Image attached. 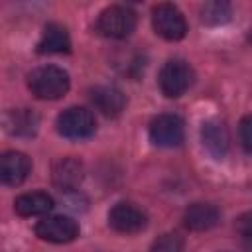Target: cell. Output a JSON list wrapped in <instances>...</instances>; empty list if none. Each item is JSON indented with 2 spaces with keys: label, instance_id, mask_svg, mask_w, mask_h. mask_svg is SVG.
<instances>
[{
  "label": "cell",
  "instance_id": "obj_1",
  "mask_svg": "<svg viewBox=\"0 0 252 252\" xmlns=\"http://www.w3.org/2000/svg\"><path fill=\"white\" fill-rule=\"evenodd\" d=\"M28 87L41 100H57L69 91V75L61 67L43 65L28 75Z\"/></svg>",
  "mask_w": 252,
  "mask_h": 252
},
{
  "label": "cell",
  "instance_id": "obj_2",
  "mask_svg": "<svg viewBox=\"0 0 252 252\" xmlns=\"http://www.w3.org/2000/svg\"><path fill=\"white\" fill-rule=\"evenodd\" d=\"M96 32L110 39H124L136 28V14L126 6H108L98 14Z\"/></svg>",
  "mask_w": 252,
  "mask_h": 252
},
{
  "label": "cell",
  "instance_id": "obj_3",
  "mask_svg": "<svg viewBox=\"0 0 252 252\" xmlns=\"http://www.w3.org/2000/svg\"><path fill=\"white\" fill-rule=\"evenodd\" d=\"M193 69L183 59H169L159 71V89L165 96L177 98L193 85Z\"/></svg>",
  "mask_w": 252,
  "mask_h": 252
},
{
  "label": "cell",
  "instance_id": "obj_4",
  "mask_svg": "<svg viewBox=\"0 0 252 252\" xmlns=\"http://www.w3.org/2000/svg\"><path fill=\"white\" fill-rule=\"evenodd\" d=\"M57 132L65 138L71 140H81V138H89L94 134L96 128V120L94 114L85 108V106H71L67 110H63L57 116Z\"/></svg>",
  "mask_w": 252,
  "mask_h": 252
},
{
  "label": "cell",
  "instance_id": "obj_5",
  "mask_svg": "<svg viewBox=\"0 0 252 252\" xmlns=\"http://www.w3.org/2000/svg\"><path fill=\"white\" fill-rule=\"evenodd\" d=\"M152 26L156 33L167 41H177L187 33L185 18L173 4H158L152 10Z\"/></svg>",
  "mask_w": 252,
  "mask_h": 252
},
{
  "label": "cell",
  "instance_id": "obj_6",
  "mask_svg": "<svg viewBox=\"0 0 252 252\" xmlns=\"http://www.w3.org/2000/svg\"><path fill=\"white\" fill-rule=\"evenodd\" d=\"M35 234L41 240L53 242V244H65L79 236V224L75 219L65 215H53L35 224Z\"/></svg>",
  "mask_w": 252,
  "mask_h": 252
},
{
  "label": "cell",
  "instance_id": "obj_7",
  "mask_svg": "<svg viewBox=\"0 0 252 252\" xmlns=\"http://www.w3.org/2000/svg\"><path fill=\"white\" fill-rule=\"evenodd\" d=\"M150 140L161 148H173L183 142V120L175 114H158L150 122Z\"/></svg>",
  "mask_w": 252,
  "mask_h": 252
},
{
  "label": "cell",
  "instance_id": "obj_8",
  "mask_svg": "<svg viewBox=\"0 0 252 252\" xmlns=\"http://www.w3.org/2000/svg\"><path fill=\"white\" fill-rule=\"evenodd\" d=\"M108 224L122 234H134L146 228L148 217L142 209L130 203H116L108 213Z\"/></svg>",
  "mask_w": 252,
  "mask_h": 252
},
{
  "label": "cell",
  "instance_id": "obj_9",
  "mask_svg": "<svg viewBox=\"0 0 252 252\" xmlns=\"http://www.w3.org/2000/svg\"><path fill=\"white\" fill-rule=\"evenodd\" d=\"M32 169V161L22 152H2L0 154V185L16 187L26 181Z\"/></svg>",
  "mask_w": 252,
  "mask_h": 252
},
{
  "label": "cell",
  "instance_id": "obj_10",
  "mask_svg": "<svg viewBox=\"0 0 252 252\" xmlns=\"http://www.w3.org/2000/svg\"><path fill=\"white\" fill-rule=\"evenodd\" d=\"M220 220V211L213 203H193L185 209L183 222L191 230H209Z\"/></svg>",
  "mask_w": 252,
  "mask_h": 252
},
{
  "label": "cell",
  "instance_id": "obj_11",
  "mask_svg": "<svg viewBox=\"0 0 252 252\" xmlns=\"http://www.w3.org/2000/svg\"><path fill=\"white\" fill-rule=\"evenodd\" d=\"M71 49L69 32L57 22L45 24L41 37L37 41V53H67Z\"/></svg>",
  "mask_w": 252,
  "mask_h": 252
},
{
  "label": "cell",
  "instance_id": "obj_12",
  "mask_svg": "<svg viewBox=\"0 0 252 252\" xmlns=\"http://www.w3.org/2000/svg\"><path fill=\"white\" fill-rule=\"evenodd\" d=\"M201 140L203 146L207 148V152L215 158V159H222L228 152V132L224 128V124L217 122V120H209L203 124L201 128Z\"/></svg>",
  "mask_w": 252,
  "mask_h": 252
},
{
  "label": "cell",
  "instance_id": "obj_13",
  "mask_svg": "<svg viewBox=\"0 0 252 252\" xmlns=\"http://www.w3.org/2000/svg\"><path fill=\"white\" fill-rule=\"evenodd\" d=\"M91 102L104 116H118L126 106V96L116 87H94L91 89Z\"/></svg>",
  "mask_w": 252,
  "mask_h": 252
},
{
  "label": "cell",
  "instance_id": "obj_14",
  "mask_svg": "<svg viewBox=\"0 0 252 252\" xmlns=\"http://www.w3.org/2000/svg\"><path fill=\"white\" fill-rule=\"evenodd\" d=\"M53 183L61 189H73L83 179V163L75 158H59L51 167Z\"/></svg>",
  "mask_w": 252,
  "mask_h": 252
},
{
  "label": "cell",
  "instance_id": "obj_15",
  "mask_svg": "<svg viewBox=\"0 0 252 252\" xmlns=\"http://www.w3.org/2000/svg\"><path fill=\"white\" fill-rule=\"evenodd\" d=\"M53 209V199L51 195L43 193V191H33V193H24L20 197H16L14 201V211L20 217H37V215H45Z\"/></svg>",
  "mask_w": 252,
  "mask_h": 252
},
{
  "label": "cell",
  "instance_id": "obj_16",
  "mask_svg": "<svg viewBox=\"0 0 252 252\" xmlns=\"http://www.w3.org/2000/svg\"><path fill=\"white\" fill-rule=\"evenodd\" d=\"M37 124H39L37 114H33L28 108L10 110L4 116V128L12 136H33L35 130H37Z\"/></svg>",
  "mask_w": 252,
  "mask_h": 252
},
{
  "label": "cell",
  "instance_id": "obj_17",
  "mask_svg": "<svg viewBox=\"0 0 252 252\" xmlns=\"http://www.w3.org/2000/svg\"><path fill=\"white\" fill-rule=\"evenodd\" d=\"M201 20L211 26L224 24L230 20V6L226 2H207L201 8Z\"/></svg>",
  "mask_w": 252,
  "mask_h": 252
},
{
  "label": "cell",
  "instance_id": "obj_18",
  "mask_svg": "<svg viewBox=\"0 0 252 252\" xmlns=\"http://www.w3.org/2000/svg\"><path fill=\"white\" fill-rule=\"evenodd\" d=\"M181 238L179 234L175 232H167V234H161L154 244H152V250L150 252H181Z\"/></svg>",
  "mask_w": 252,
  "mask_h": 252
},
{
  "label": "cell",
  "instance_id": "obj_19",
  "mask_svg": "<svg viewBox=\"0 0 252 252\" xmlns=\"http://www.w3.org/2000/svg\"><path fill=\"white\" fill-rule=\"evenodd\" d=\"M240 138H242V148L250 152V116H244L240 122Z\"/></svg>",
  "mask_w": 252,
  "mask_h": 252
}]
</instances>
